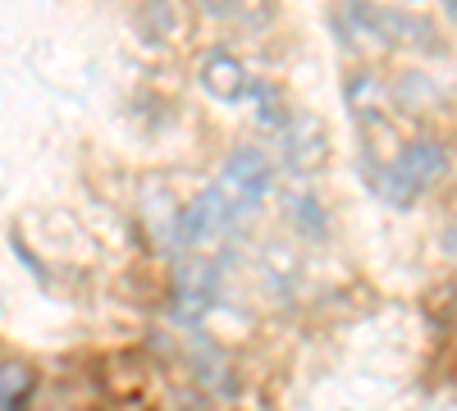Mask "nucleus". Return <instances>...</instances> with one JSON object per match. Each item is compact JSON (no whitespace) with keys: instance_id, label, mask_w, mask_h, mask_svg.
<instances>
[{"instance_id":"f257e3e1","label":"nucleus","mask_w":457,"mask_h":411,"mask_svg":"<svg viewBox=\"0 0 457 411\" xmlns=\"http://www.w3.org/2000/svg\"><path fill=\"white\" fill-rule=\"evenodd\" d=\"M215 188L234 206H256L275 188V165H270V156H265L261 146H234V152L224 156V165H220Z\"/></svg>"},{"instance_id":"f03ea898","label":"nucleus","mask_w":457,"mask_h":411,"mask_svg":"<svg viewBox=\"0 0 457 411\" xmlns=\"http://www.w3.org/2000/svg\"><path fill=\"white\" fill-rule=\"evenodd\" d=\"M279 160L297 178L320 174L325 160H329V133H325V124L316 115H288L279 124Z\"/></svg>"},{"instance_id":"7ed1b4c3","label":"nucleus","mask_w":457,"mask_h":411,"mask_svg":"<svg viewBox=\"0 0 457 411\" xmlns=\"http://www.w3.org/2000/svg\"><path fill=\"white\" fill-rule=\"evenodd\" d=\"M234 215H238L234 201H228L220 188H206V193H197L193 201L183 206L174 238H179V247H211V242H220L228 229H234Z\"/></svg>"},{"instance_id":"20e7f679","label":"nucleus","mask_w":457,"mask_h":411,"mask_svg":"<svg viewBox=\"0 0 457 411\" xmlns=\"http://www.w3.org/2000/svg\"><path fill=\"white\" fill-rule=\"evenodd\" d=\"M389 169L398 174V183L411 197H421V193L439 188V183L448 178V146L435 142V137H411Z\"/></svg>"},{"instance_id":"39448f33","label":"nucleus","mask_w":457,"mask_h":411,"mask_svg":"<svg viewBox=\"0 0 457 411\" xmlns=\"http://www.w3.org/2000/svg\"><path fill=\"white\" fill-rule=\"evenodd\" d=\"M247 69H243V60L234 55V51H206V60H202V87L211 92V96H220V101H238V96H247Z\"/></svg>"},{"instance_id":"423d86ee","label":"nucleus","mask_w":457,"mask_h":411,"mask_svg":"<svg viewBox=\"0 0 457 411\" xmlns=\"http://www.w3.org/2000/svg\"><path fill=\"white\" fill-rule=\"evenodd\" d=\"M288 215H293V224H302V234H307V238H325L329 215H325V206L312 193H293L288 197Z\"/></svg>"},{"instance_id":"0eeeda50","label":"nucleus","mask_w":457,"mask_h":411,"mask_svg":"<svg viewBox=\"0 0 457 411\" xmlns=\"http://www.w3.org/2000/svg\"><path fill=\"white\" fill-rule=\"evenodd\" d=\"M247 92H252V101H256V119L261 124H284L288 115H293V110H284V96H279V87H270V83H247Z\"/></svg>"},{"instance_id":"6e6552de","label":"nucleus","mask_w":457,"mask_h":411,"mask_svg":"<svg viewBox=\"0 0 457 411\" xmlns=\"http://www.w3.org/2000/svg\"><path fill=\"white\" fill-rule=\"evenodd\" d=\"M146 28L161 32V37H174V32L183 28V14H179L174 5H151V10H146Z\"/></svg>"},{"instance_id":"1a4fd4ad","label":"nucleus","mask_w":457,"mask_h":411,"mask_svg":"<svg viewBox=\"0 0 457 411\" xmlns=\"http://www.w3.org/2000/svg\"><path fill=\"white\" fill-rule=\"evenodd\" d=\"M23 384H28L23 366H0V407H10L23 393Z\"/></svg>"}]
</instances>
